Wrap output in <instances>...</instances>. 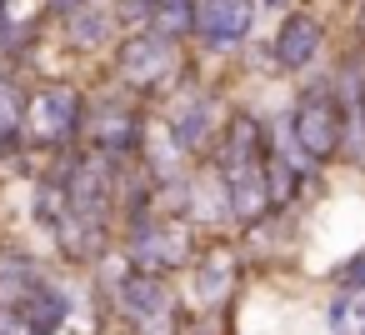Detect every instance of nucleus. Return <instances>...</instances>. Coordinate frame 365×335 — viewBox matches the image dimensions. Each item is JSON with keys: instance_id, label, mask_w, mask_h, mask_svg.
I'll return each mask as SVG.
<instances>
[{"instance_id": "f257e3e1", "label": "nucleus", "mask_w": 365, "mask_h": 335, "mask_svg": "<svg viewBox=\"0 0 365 335\" xmlns=\"http://www.w3.org/2000/svg\"><path fill=\"white\" fill-rule=\"evenodd\" d=\"M106 285H110V305L130 335H180V300L165 275L115 260V270L106 265Z\"/></svg>"}, {"instance_id": "f03ea898", "label": "nucleus", "mask_w": 365, "mask_h": 335, "mask_svg": "<svg viewBox=\"0 0 365 335\" xmlns=\"http://www.w3.org/2000/svg\"><path fill=\"white\" fill-rule=\"evenodd\" d=\"M81 130H86V96L71 81H51V86L26 91L21 145H31V150H71Z\"/></svg>"}, {"instance_id": "7ed1b4c3", "label": "nucleus", "mask_w": 365, "mask_h": 335, "mask_svg": "<svg viewBox=\"0 0 365 335\" xmlns=\"http://www.w3.org/2000/svg\"><path fill=\"white\" fill-rule=\"evenodd\" d=\"M195 225L185 215H140L130 220L125 230V260L135 270H150V275H175V270H190L195 265Z\"/></svg>"}, {"instance_id": "20e7f679", "label": "nucleus", "mask_w": 365, "mask_h": 335, "mask_svg": "<svg viewBox=\"0 0 365 335\" xmlns=\"http://www.w3.org/2000/svg\"><path fill=\"white\" fill-rule=\"evenodd\" d=\"M180 71H185L180 66V41H170V36L150 31V26L125 36L120 51H115V76L135 96H165L180 81Z\"/></svg>"}, {"instance_id": "39448f33", "label": "nucleus", "mask_w": 365, "mask_h": 335, "mask_svg": "<svg viewBox=\"0 0 365 335\" xmlns=\"http://www.w3.org/2000/svg\"><path fill=\"white\" fill-rule=\"evenodd\" d=\"M285 115H290L295 145L310 155V165L340 160V135H345V125H340V105H335V96H330V71H325L320 81H310V86L290 100Z\"/></svg>"}, {"instance_id": "423d86ee", "label": "nucleus", "mask_w": 365, "mask_h": 335, "mask_svg": "<svg viewBox=\"0 0 365 335\" xmlns=\"http://www.w3.org/2000/svg\"><path fill=\"white\" fill-rule=\"evenodd\" d=\"M325 41H330V26L315 11H285L275 26V41H270V61L280 76H305L320 66Z\"/></svg>"}, {"instance_id": "0eeeda50", "label": "nucleus", "mask_w": 365, "mask_h": 335, "mask_svg": "<svg viewBox=\"0 0 365 335\" xmlns=\"http://www.w3.org/2000/svg\"><path fill=\"white\" fill-rule=\"evenodd\" d=\"M260 0H195V41L210 51H235L255 36Z\"/></svg>"}, {"instance_id": "6e6552de", "label": "nucleus", "mask_w": 365, "mask_h": 335, "mask_svg": "<svg viewBox=\"0 0 365 335\" xmlns=\"http://www.w3.org/2000/svg\"><path fill=\"white\" fill-rule=\"evenodd\" d=\"M86 140L96 150H106L110 160H125V155L145 150V115L125 100H106L86 115Z\"/></svg>"}, {"instance_id": "1a4fd4ad", "label": "nucleus", "mask_w": 365, "mask_h": 335, "mask_svg": "<svg viewBox=\"0 0 365 335\" xmlns=\"http://www.w3.org/2000/svg\"><path fill=\"white\" fill-rule=\"evenodd\" d=\"M165 130H170V140H175L185 155L215 150V135H220V110H215V96H205V91L175 96V105L165 110Z\"/></svg>"}, {"instance_id": "9d476101", "label": "nucleus", "mask_w": 365, "mask_h": 335, "mask_svg": "<svg viewBox=\"0 0 365 335\" xmlns=\"http://www.w3.org/2000/svg\"><path fill=\"white\" fill-rule=\"evenodd\" d=\"M190 280H195V300H200L205 310H225L230 295H235V280H240V255H235L225 240H215V245H205V250L195 255Z\"/></svg>"}, {"instance_id": "9b49d317", "label": "nucleus", "mask_w": 365, "mask_h": 335, "mask_svg": "<svg viewBox=\"0 0 365 335\" xmlns=\"http://www.w3.org/2000/svg\"><path fill=\"white\" fill-rule=\"evenodd\" d=\"M61 21H66V41L76 51H101L110 41V31H115V6H110V0H91V6L71 11Z\"/></svg>"}, {"instance_id": "f8f14e48", "label": "nucleus", "mask_w": 365, "mask_h": 335, "mask_svg": "<svg viewBox=\"0 0 365 335\" xmlns=\"http://www.w3.org/2000/svg\"><path fill=\"white\" fill-rule=\"evenodd\" d=\"M41 265L21 250H0V305H21L31 285H41Z\"/></svg>"}, {"instance_id": "ddd939ff", "label": "nucleus", "mask_w": 365, "mask_h": 335, "mask_svg": "<svg viewBox=\"0 0 365 335\" xmlns=\"http://www.w3.org/2000/svg\"><path fill=\"white\" fill-rule=\"evenodd\" d=\"M21 120H26V91L11 76H0V150L21 145Z\"/></svg>"}, {"instance_id": "4468645a", "label": "nucleus", "mask_w": 365, "mask_h": 335, "mask_svg": "<svg viewBox=\"0 0 365 335\" xmlns=\"http://www.w3.org/2000/svg\"><path fill=\"white\" fill-rule=\"evenodd\" d=\"M150 31H160L170 41L195 36V0H165L160 11H150Z\"/></svg>"}, {"instance_id": "2eb2a0df", "label": "nucleus", "mask_w": 365, "mask_h": 335, "mask_svg": "<svg viewBox=\"0 0 365 335\" xmlns=\"http://www.w3.org/2000/svg\"><path fill=\"white\" fill-rule=\"evenodd\" d=\"M330 285H335L340 295H365V255L340 260V265L330 270Z\"/></svg>"}, {"instance_id": "dca6fc26", "label": "nucleus", "mask_w": 365, "mask_h": 335, "mask_svg": "<svg viewBox=\"0 0 365 335\" xmlns=\"http://www.w3.org/2000/svg\"><path fill=\"white\" fill-rule=\"evenodd\" d=\"M350 300H355V295H340V290H335V300L325 305V325H330L335 335H345V325H350Z\"/></svg>"}, {"instance_id": "f3484780", "label": "nucleus", "mask_w": 365, "mask_h": 335, "mask_svg": "<svg viewBox=\"0 0 365 335\" xmlns=\"http://www.w3.org/2000/svg\"><path fill=\"white\" fill-rule=\"evenodd\" d=\"M165 0H125V16H145L150 21V11H160Z\"/></svg>"}, {"instance_id": "a211bd4d", "label": "nucleus", "mask_w": 365, "mask_h": 335, "mask_svg": "<svg viewBox=\"0 0 365 335\" xmlns=\"http://www.w3.org/2000/svg\"><path fill=\"white\" fill-rule=\"evenodd\" d=\"M81 6H91V0H51L56 16H71V11H81Z\"/></svg>"}, {"instance_id": "6ab92c4d", "label": "nucleus", "mask_w": 365, "mask_h": 335, "mask_svg": "<svg viewBox=\"0 0 365 335\" xmlns=\"http://www.w3.org/2000/svg\"><path fill=\"white\" fill-rule=\"evenodd\" d=\"M350 320H360V325H365V295H355V300H350Z\"/></svg>"}, {"instance_id": "aec40b11", "label": "nucleus", "mask_w": 365, "mask_h": 335, "mask_svg": "<svg viewBox=\"0 0 365 335\" xmlns=\"http://www.w3.org/2000/svg\"><path fill=\"white\" fill-rule=\"evenodd\" d=\"M260 6H265V11H280V16H285V11H290V0H260Z\"/></svg>"}, {"instance_id": "412c9836", "label": "nucleus", "mask_w": 365, "mask_h": 335, "mask_svg": "<svg viewBox=\"0 0 365 335\" xmlns=\"http://www.w3.org/2000/svg\"><path fill=\"white\" fill-rule=\"evenodd\" d=\"M350 6H360V11H365V0H350Z\"/></svg>"}, {"instance_id": "4be33fe9", "label": "nucleus", "mask_w": 365, "mask_h": 335, "mask_svg": "<svg viewBox=\"0 0 365 335\" xmlns=\"http://www.w3.org/2000/svg\"><path fill=\"white\" fill-rule=\"evenodd\" d=\"M0 11H6V0H0Z\"/></svg>"}, {"instance_id": "5701e85b", "label": "nucleus", "mask_w": 365, "mask_h": 335, "mask_svg": "<svg viewBox=\"0 0 365 335\" xmlns=\"http://www.w3.org/2000/svg\"><path fill=\"white\" fill-rule=\"evenodd\" d=\"M360 255H365V250H360Z\"/></svg>"}, {"instance_id": "b1692460", "label": "nucleus", "mask_w": 365, "mask_h": 335, "mask_svg": "<svg viewBox=\"0 0 365 335\" xmlns=\"http://www.w3.org/2000/svg\"><path fill=\"white\" fill-rule=\"evenodd\" d=\"M360 335H365V330H360Z\"/></svg>"}]
</instances>
